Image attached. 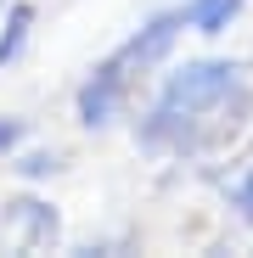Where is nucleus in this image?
Wrapping results in <instances>:
<instances>
[{
	"instance_id": "f257e3e1",
	"label": "nucleus",
	"mask_w": 253,
	"mask_h": 258,
	"mask_svg": "<svg viewBox=\"0 0 253 258\" xmlns=\"http://www.w3.org/2000/svg\"><path fill=\"white\" fill-rule=\"evenodd\" d=\"M253 118V79L247 62L236 56H186L175 62L130 135L146 157H175V163H203L220 157Z\"/></svg>"
},
{
	"instance_id": "f03ea898",
	"label": "nucleus",
	"mask_w": 253,
	"mask_h": 258,
	"mask_svg": "<svg viewBox=\"0 0 253 258\" xmlns=\"http://www.w3.org/2000/svg\"><path fill=\"white\" fill-rule=\"evenodd\" d=\"M180 34H191L180 6H175V12H152L141 28H130V39H124V45H113V51H107V62H113L118 73H130V79L141 84L152 68H163L169 56H175Z\"/></svg>"
},
{
	"instance_id": "7ed1b4c3",
	"label": "nucleus",
	"mask_w": 253,
	"mask_h": 258,
	"mask_svg": "<svg viewBox=\"0 0 253 258\" xmlns=\"http://www.w3.org/2000/svg\"><path fill=\"white\" fill-rule=\"evenodd\" d=\"M135 90L141 84L130 79V73H118L107 56L79 79V90H73V118H79V129H113L124 112H130V101H135Z\"/></svg>"
},
{
	"instance_id": "20e7f679",
	"label": "nucleus",
	"mask_w": 253,
	"mask_h": 258,
	"mask_svg": "<svg viewBox=\"0 0 253 258\" xmlns=\"http://www.w3.org/2000/svg\"><path fill=\"white\" fill-rule=\"evenodd\" d=\"M57 241H62L57 202L34 197V191H17V197L0 202V247H12V252H45Z\"/></svg>"
},
{
	"instance_id": "39448f33",
	"label": "nucleus",
	"mask_w": 253,
	"mask_h": 258,
	"mask_svg": "<svg viewBox=\"0 0 253 258\" xmlns=\"http://www.w3.org/2000/svg\"><path fill=\"white\" fill-rule=\"evenodd\" d=\"M34 23H39L34 0H12V6L0 12V68H12V62H23V56H28Z\"/></svg>"
},
{
	"instance_id": "423d86ee",
	"label": "nucleus",
	"mask_w": 253,
	"mask_h": 258,
	"mask_svg": "<svg viewBox=\"0 0 253 258\" xmlns=\"http://www.w3.org/2000/svg\"><path fill=\"white\" fill-rule=\"evenodd\" d=\"M242 6H247V0H186V28L191 34H203V39H220L236 17H242Z\"/></svg>"
},
{
	"instance_id": "0eeeda50",
	"label": "nucleus",
	"mask_w": 253,
	"mask_h": 258,
	"mask_svg": "<svg viewBox=\"0 0 253 258\" xmlns=\"http://www.w3.org/2000/svg\"><path fill=\"white\" fill-rule=\"evenodd\" d=\"M6 163H12V174H17V180H28V185H34V180L62 174V152H57V146H17Z\"/></svg>"
},
{
	"instance_id": "6e6552de",
	"label": "nucleus",
	"mask_w": 253,
	"mask_h": 258,
	"mask_svg": "<svg viewBox=\"0 0 253 258\" xmlns=\"http://www.w3.org/2000/svg\"><path fill=\"white\" fill-rule=\"evenodd\" d=\"M220 197H225V208L236 213L242 225H253V163H242V168H236V174L220 185Z\"/></svg>"
},
{
	"instance_id": "1a4fd4ad",
	"label": "nucleus",
	"mask_w": 253,
	"mask_h": 258,
	"mask_svg": "<svg viewBox=\"0 0 253 258\" xmlns=\"http://www.w3.org/2000/svg\"><path fill=\"white\" fill-rule=\"evenodd\" d=\"M17 146H28V118H17V112H0V157H12Z\"/></svg>"
},
{
	"instance_id": "9d476101",
	"label": "nucleus",
	"mask_w": 253,
	"mask_h": 258,
	"mask_svg": "<svg viewBox=\"0 0 253 258\" xmlns=\"http://www.w3.org/2000/svg\"><path fill=\"white\" fill-rule=\"evenodd\" d=\"M6 6H12V0H0V12H6Z\"/></svg>"
}]
</instances>
